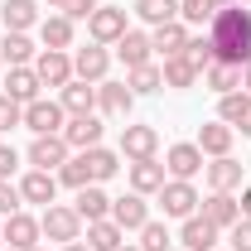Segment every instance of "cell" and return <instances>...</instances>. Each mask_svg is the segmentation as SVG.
I'll return each mask as SVG.
<instances>
[{
  "mask_svg": "<svg viewBox=\"0 0 251 251\" xmlns=\"http://www.w3.org/2000/svg\"><path fill=\"white\" fill-rule=\"evenodd\" d=\"M208 34H213V44H218V58L222 63H242L251 58V10L237 0V5H227V10H218L213 15V25H208Z\"/></svg>",
  "mask_w": 251,
  "mask_h": 251,
  "instance_id": "6da1fadb",
  "label": "cell"
},
{
  "mask_svg": "<svg viewBox=\"0 0 251 251\" xmlns=\"http://www.w3.org/2000/svg\"><path fill=\"white\" fill-rule=\"evenodd\" d=\"M39 227H44V237H49V242L68 247V242H82V227H87V222L77 218V208H73V203H49V208H44V218H39Z\"/></svg>",
  "mask_w": 251,
  "mask_h": 251,
  "instance_id": "7a4b0ae2",
  "label": "cell"
},
{
  "mask_svg": "<svg viewBox=\"0 0 251 251\" xmlns=\"http://www.w3.org/2000/svg\"><path fill=\"white\" fill-rule=\"evenodd\" d=\"M203 164H208V155H203L193 140H179V145L164 150V174H169V179H188V184H193V179L203 174Z\"/></svg>",
  "mask_w": 251,
  "mask_h": 251,
  "instance_id": "3957f363",
  "label": "cell"
},
{
  "mask_svg": "<svg viewBox=\"0 0 251 251\" xmlns=\"http://www.w3.org/2000/svg\"><path fill=\"white\" fill-rule=\"evenodd\" d=\"M203 179H208V193H237V188L247 184V164L232 155H218L203 164Z\"/></svg>",
  "mask_w": 251,
  "mask_h": 251,
  "instance_id": "277c9868",
  "label": "cell"
},
{
  "mask_svg": "<svg viewBox=\"0 0 251 251\" xmlns=\"http://www.w3.org/2000/svg\"><path fill=\"white\" fill-rule=\"evenodd\" d=\"M25 126H29L34 135H63V126H68V111L58 106V97H39L25 106Z\"/></svg>",
  "mask_w": 251,
  "mask_h": 251,
  "instance_id": "5b68a950",
  "label": "cell"
},
{
  "mask_svg": "<svg viewBox=\"0 0 251 251\" xmlns=\"http://www.w3.org/2000/svg\"><path fill=\"white\" fill-rule=\"evenodd\" d=\"M198 203H203V198H198V188L188 184V179H169V184L159 188V208H164V218H193V213H198Z\"/></svg>",
  "mask_w": 251,
  "mask_h": 251,
  "instance_id": "8992f818",
  "label": "cell"
},
{
  "mask_svg": "<svg viewBox=\"0 0 251 251\" xmlns=\"http://www.w3.org/2000/svg\"><path fill=\"white\" fill-rule=\"evenodd\" d=\"M126 29H130V25H126V5H97L92 20H87V34H92V44H106V49H111V44H116Z\"/></svg>",
  "mask_w": 251,
  "mask_h": 251,
  "instance_id": "52a82bcc",
  "label": "cell"
},
{
  "mask_svg": "<svg viewBox=\"0 0 251 251\" xmlns=\"http://www.w3.org/2000/svg\"><path fill=\"white\" fill-rule=\"evenodd\" d=\"M68 140L63 135H34V145L25 150V159H29V169H49V174H58L63 164H68Z\"/></svg>",
  "mask_w": 251,
  "mask_h": 251,
  "instance_id": "ba28073f",
  "label": "cell"
},
{
  "mask_svg": "<svg viewBox=\"0 0 251 251\" xmlns=\"http://www.w3.org/2000/svg\"><path fill=\"white\" fill-rule=\"evenodd\" d=\"M106 73H111V49H106V44L73 49V77H82V82H106Z\"/></svg>",
  "mask_w": 251,
  "mask_h": 251,
  "instance_id": "9c48e42d",
  "label": "cell"
},
{
  "mask_svg": "<svg viewBox=\"0 0 251 251\" xmlns=\"http://www.w3.org/2000/svg\"><path fill=\"white\" fill-rule=\"evenodd\" d=\"M34 73H39L44 87H68V82H73V53H68V49H39Z\"/></svg>",
  "mask_w": 251,
  "mask_h": 251,
  "instance_id": "30bf717a",
  "label": "cell"
},
{
  "mask_svg": "<svg viewBox=\"0 0 251 251\" xmlns=\"http://www.w3.org/2000/svg\"><path fill=\"white\" fill-rule=\"evenodd\" d=\"M130 106H135V92L126 87V82H97V116H106V121H126L130 116Z\"/></svg>",
  "mask_w": 251,
  "mask_h": 251,
  "instance_id": "8fae6325",
  "label": "cell"
},
{
  "mask_svg": "<svg viewBox=\"0 0 251 251\" xmlns=\"http://www.w3.org/2000/svg\"><path fill=\"white\" fill-rule=\"evenodd\" d=\"M121 159H159L155 126H121Z\"/></svg>",
  "mask_w": 251,
  "mask_h": 251,
  "instance_id": "7c38bea8",
  "label": "cell"
},
{
  "mask_svg": "<svg viewBox=\"0 0 251 251\" xmlns=\"http://www.w3.org/2000/svg\"><path fill=\"white\" fill-rule=\"evenodd\" d=\"M111 49H116V58L126 63V73H130V68H145V63H155V44H150V34H145V29H126L121 39L111 44Z\"/></svg>",
  "mask_w": 251,
  "mask_h": 251,
  "instance_id": "4fadbf2b",
  "label": "cell"
},
{
  "mask_svg": "<svg viewBox=\"0 0 251 251\" xmlns=\"http://www.w3.org/2000/svg\"><path fill=\"white\" fill-rule=\"evenodd\" d=\"M0 222H5V247H10V251H29V247H39V237H44L39 218H29L25 208L10 213V218H0Z\"/></svg>",
  "mask_w": 251,
  "mask_h": 251,
  "instance_id": "5bb4252c",
  "label": "cell"
},
{
  "mask_svg": "<svg viewBox=\"0 0 251 251\" xmlns=\"http://www.w3.org/2000/svg\"><path fill=\"white\" fill-rule=\"evenodd\" d=\"M198 213L213 222L218 232H227V227L242 222V203H237V193H208V198L198 203Z\"/></svg>",
  "mask_w": 251,
  "mask_h": 251,
  "instance_id": "9a60e30c",
  "label": "cell"
},
{
  "mask_svg": "<svg viewBox=\"0 0 251 251\" xmlns=\"http://www.w3.org/2000/svg\"><path fill=\"white\" fill-rule=\"evenodd\" d=\"M111 222H116L121 232H140V227L150 222V203H145V193H126V198H111Z\"/></svg>",
  "mask_w": 251,
  "mask_h": 251,
  "instance_id": "2e32d148",
  "label": "cell"
},
{
  "mask_svg": "<svg viewBox=\"0 0 251 251\" xmlns=\"http://www.w3.org/2000/svg\"><path fill=\"white\" fill-rule=\"evenodd\" d=\"M58 106L68 111V116H97V82L73 77L68 87H58Z\"/></svg>",
  "mask_w": 251,
  "mask_h": 251,
  "instance_id": "e0dca14e",
  "label": "cell"
},
{
  "mask_svg": "<svg viewBox=\"0 0 251 251\" xmlns=\"http://www.w3.org/2000/svg\"><path fill=\"white\" fill-rule=\"evenodd\" d=\"M218 227L203 218V213H193V218H184V227H179V247L184 251H218Z\"/></svg>",
  "mask_w": 251,
  "mask_h": 251,
  "instance_id": "ac0fdd59",
  "label": "cell"
},
{
  "mask_svg": "<svg viewBox=\"0 0 251 251\" xmlns=\"http://www.w3.org/2000/svg\"><path fill=\"white\" fill-rule=\"evenodd\" d=\"M126 174H130V193H145V198L169 184V174H164V164H159V159H130V164H126Z\"/></svg>",
  "mask_w": 251,
  "mask_h": 251,
  "instance_id": "d6986e66",
  "label": "cell"
},
{
  "mask_svg": "<svg viewBox=\"0 0 251 251\" xmlns=\"http://www.w3.org/2000/svg\"><path fill=\"white\" fill-rule=\"evenodd\" d=\"M20 198H25V203H39V208L58 203V174H49V169H29V174L20 179Z\"/></svg>",
  "mask_w": 251,
  "mask_h": 251,
  "instance_id": "ffe728a7",
  "label": "cell"
},
{
  "mask_svg": "<svg viewBox=\"0 0 251 251\" xmlns=\"http://www.w3.org/2000/svg\"><path fill=\"white\" fill-rule=\"evenodd\" d=\"M5 97H10V101H20V106H29V101L44 97V82H39L34 63H29V68H10V73H5Z\"/></svg>",
  "mask_w": 251,
  "mask_h": 251,
  "instance_id": "44dd1931",
  "label": "cell"
},
{
  "mask_svg": "<svg viewBox=\"0 0 251 251\" xmlns=\"http://www.w3.org/2000/svg\"><path fill=\"white\" fill-rule=\"evenodd\" d=\"M101 116H68V126H63V140H68V150H92V145H101Z\"/></svg>",
  "mask_w": 251,
  "mask_h": 251,
  "instance_id": "7402d4cb",
  "label": "cell"
},
{
  "mask_svg": "<svg viewBox=\"0 0 251 251\" xmlns=\"http://www.w3.org/2000/svg\"><path fill=\"white\" fill-rule=\"evenodd\" d=\"M0 25L10 34L39 29V0H5V5H0Z\"/></svg>",
  "mask_w": 251,
  "mask_h": 251,
  "instance_id": "603a6c76",
  "label": "cell"
},
{
  "mask_svg": "<svg viewBox=\"0 0 251 251\" xmlns=\"http://www.w3.org/2000/svg\"><path fill=\"white\" fill-rule=\"evenodd\" d=\"M232 140H237V130L227 121H208V126H198V140H193V145L208 159H218V155H232Z\"/></svg>",
  "mask_w": 251,
  "mask_h": 251,
  "instance_id": "cb8c5ba5",
  "label": "cell"
},
{
  "mask_svg": "<svg viewBox=\"0 0 251 251\" xmlns=\"http://www.w3.org/2000/svg\"><path fill=\"white\" fill-rule=\"evenodd\" d=\"M150 44H155L159 58H179L188 49V25L184 20H174V25H159V29H150Z\"/></svg>",
  "mask_w": 251,
  "mask_h": 251,
  "instance_id": "d4e9b609",
  "label": "cell"
},
{
  "mask_svg": "<svg viewBox=\"0 0 251 251\" xmlns=\"http://www.w3.org/2000/svg\"><path fill=\"white\" fill-rule=\"evenodd\" d=\"M77 218L82 222H101V218H111V198H106V188L101 184H87V188H77Z\"/></svg>",
  "mask_w": 251,
  "mask_h": 251,
  "instance_id": "484cf974",
  "label": "cell"
},
{
  "mask_svg": "<svg viewBox=\"0 0 251 251\" xmlns=\"http://www.w3.org/2000/svg\"><path fill=\"white\" fill-rule=\"evenodd\" d=\"M73 34H77V25L68 15H44L39 20V44L44 49H73Z\"/></svg>",
  "mask_w": 251,
  "mask_h": 251,
  "instance_id": "4316f807",
  "label": "cell"
},
{
  "mask_svg": "<svg viewBox=\"0 0 251 251\" xmlns=\"http://www.w3.org/2000/svg\"><path fill=\"white\" fill-rule=\"evenodd\" d=\"M203 87L208 92H218V97H227V92H237L242 87V68L237 63H213V68H203Z\"/></svg>",
  "mask_w": 251,
  "mask_h": 251,
  "instance_id": "83f0119b",
  "label": "cell"
},
{
  "mask_svg": "<svg viewBox=\"0 0 251 251\" xmlns=\"http://www.w3.org/2000/svg\"><path fill=\"white\" fill-rule=\"evenodd\" d=\"M0 58L10 63V68H29V63L39 58V49H34L29 34H10V29H5V39H0Z\"/></svg>",
  "mask_w": 251,
  "mask_h": 251,
  "instance_id": "f1b7e54d",
  "label": "cell"
},
{
  "mask_svg": "<svg viewBox=\"0 0 251 251\" xmlns=\"http://www.w3.org/2000/svg\"><path fill=\"white\" fill-rule=\"evenodd\" d=\"M87 164H92V184H106V179H116L121 174V150H106V145H92V150H82Z\"/></svg>",
  "mask_w": 251,
  "mask_h": 251,
  "instance_id": "f546056e",
  "label": "cell"
},
{
  "mask_svg": "<svg viewBox=\"0 0 251 251\" xmlns=\"http://www.w3.org/2000/svg\"><path fill=\"white\" fill-rule=\"evenodd\" d=\"M87 247H92V251H121V247H126V232H121L111 218L87 222Z\"/></svg>",
  "mask_w": 251,
  "mask_h": 251,
  "instance_id": "4dcf8cb0",
  "label": "cell"
},
{
  "mask_svg": "<svg viewBox=\"0 0 251 251\" xmlns=\"http://www.w3.org/2000/svg\"><path fill=\"white\" fill-rule=\"evenodd\" d=\"M159 73H164V87H174V92H184V87H193V82L203 77L184 53H179V58H164V63H159Z\"/></svg>",
  "mask_w": 251,
  "mask_h": 251,
  "instance_id": "1f68e13d",
  "label": "cell"
},
{
  "mask_svg": "<svg viewBox=\"0 0 251 251\" xmlns=\"http://www.w3.org/2000/svg\"><path fill=\"white\" fill-rule=\"evenodd\" d=\"M135 15H140L150 29L174 25V20H179V0H135Z\"/></svg>",
  "mask_w": 251,
  "mask_h": 251,
  "instance_id": "d6a6232c",
  "label": "cell"
},
{
  "mask_svg": "<svg viewBox=\"0 0 251 251\" xmlns=\"http://www.w3.org/2000/svg\"><path fill=\"white\" fill-rule=\"evenodd\" d=\"M126 87L135 97H155L159 87H164V73H159V63H145V68H130L126 73Z\"/></svg>",
  "mask_w": 251,
  "mask_h": 251,
  "instance_id": "836d02e7",
  "label": "cell"
},
{
  "mask_svg": "<svg viewBox=\"0 0 251 251\" xmlns=\"http://www.w3.org/2000/svg\"><path fill=\"white\" fill-rule=\"evenodd\" d=\"M58 184H63V188H73V193L92 184V164H87V155H82V150H73V155H68V164L58 169Z\"/></svg>",
  "mask_w": 251,
  "mask_h": 251,
  "instance_id": "e575fe53",
  "label": "cell"
},
{
  "mask_svg": "<svg viewBox=\"0 0 251 251\" xmlns=\"http://www.w3.org/2000/svg\"><path fill=\"white\" fill-rule=\"evenodd\" d=\"M184 58L203 73V68H213L218 63V44H213V34H188V49H184Z\"/></svg>",
  "mask_w": 251,
  "mask_h": 251,
  "instance_id": "d590c367",
  "label": "cell"
},
{
  "mask_svg": "<svg viewBox=\"0 0 251 251\" xmlns=\"http://www.w3.org/2000/svg\"><path fill=\"white\" fill-rule=\"evenodd\" d=\"M213 15H218V5H213V0H179V20L193 25V29L213 25Z\"/></svg>",
  "mask_w": 251,
  "mask_h": 251,
  "instance_id": "8d00e7d4",
  "label": "cell"
},
{
  "mask_svg": "<svg viewBox=\"0 0 251 251\" xmlns=\"http://www.w3.org/2000/svg\"><path fill=\"white\" fill-rule=\"evenodd\" d=\"M247 101H251V92H227V97H218V121H227V126H237L242 121V111H247Z\"/></svg>",
  "mask_w": 251,
  "mask_h": 251,
  "instance_id": "74e56055",
  "label": "cell"
},
{
  "mask_svg": "<svg viewBox=\"0 0 251 251\" xmlns=\"http://www.w3.org/2000/svg\"><path fill=\"white\" fill-rule=\"evenodd\" d=\"M140 251H174V247H169V227L150 218L145 227H140Z\"/></svg>",
  "mask_w": 251,
  "mask_h": 251,
  "instance_id": "f35d334b",
  "label": "cell"
},
{
  "mask_svg": "<svg viewBox=\"0 0 251 251\" xmlns=\"http://www.w3.org/2000/svg\"><path fill=\"white\" fill-rule=\"evenodd\" d=\"M20 208H25L20 184H15V179H0V218H10V213H20Z\"/></svg>",
  "mask_w": 251,
  "mask_h": 251,
  "instance_id": "ab89813d",
  "label": "cell"
},
{
  "mask_svg": "<svg viewBox=\"0 0 251 251\" xmlns=\"http://www.w3.org/2000/svg\"><path fill=\"white\" fill-rule=\"evenodd\" d=\"M15 126H25V106H20V101H10V97L0 92V135H5V130H15Z\"/></svg>",
  "mask_w": 251,
  "mask_h": 251,
  "instance_id": "60d3db41",
  "label": "cell"
},
{
  "mask_svg": "<svg viewBox=\"0 0 251 251\" xmlns=\"http://www.w3.org/2000/svg\"><path fill=\"white\" fill-rule=\"evenodd\" d=\"M227 251H251V222L247 218L237 227H227Z\"/></svg>",
  "mask_w": 251,
  "mask_h": 251,
  "instance_id": "b9f144b4",
  "label": "cell"
},
{
  "mask_svg": "<svg viewBox=\"0 0 251 251\" xmlns=\"http://www.w3.org/2000/svg\"><path fill=\"white\" fill-rule=\"evenodd\" d=\"M92 10H97V0H63V15L77 25V20H92Z\"/></svg>",
  "mask_w": 251,
  "mask_h": 251,
  "instance_id": "7bdbcfd3",
  "label": "cell"
},
{
  "mask_svg": "<svg viewBox=\"0 0 251 251\" xmlns=\"http://www.w3.org/2000/svg\"><path fill=\"white\" fill-rule=\"evenodd\" d=\"M15 169H20V150L15 145H0V179H15Z\"/></svg>",
  "mask_w": 251,
  "mask_h": 251,
  "instance_id": "ee69618b",
  "label": "cell"
},
{
  "mask_svg": "<svg viewBox=\"0 0 251 251\" xmlns=\"http://www.w3.org/2000/svg\"><path fill=\"white\" fill-rule=\"evenodd\" d=\"M232 130H242V135H247V140H251V101H247V111H242V121L232 126Z\"/></svg>",
  "mask_w": 251,
  "mask_h": 251,
  "instance_id": "f6af8a7d",
  "label": "cell"
},
{
  "mask_svg": "<svg viewBox=\"0 0 251 251\" xmlns=\"http://www.w3.org/2000/svg\"><path fill=\"white\" fill-rule=\"evenodd\" d=\"M237 203H242V218L251 222V188H242V198H237Z\"/></svg>",
  "mask_w": 251,
  "mask_h": 251,
  "instance_id": "bcb514c9",
  "label": "cell"
},
{
  "mask_svg": "<svg viewBox=\"0 0 251 251\" xmlns=\"http://www.w3.org/2000/svg\"><path fill=\"white\" fill-rule=\"evenodd\" d=\"M242 92H251V58L242 63Z\"/></svg>",
  "mask_w": 251,
  "mask_h": 251,
  "instance_id": "7dc6e473",
  "label": "cell"
},
{
  "mask_svg": "<svg viewBox=\"0 0 251 251\" xmlns=\"http://www.w3.org/2000/svg\"><path fill=\"white\" fill-rule=\"evenodd\" d=\"M63 251H92V247H87V242H68Z\"/></svg>",
  "mask_w": 251,
  "mask_h": 251,
  "instance_id": "c3c4849f",
  "label": "cell"
},
{
  "mask_svg": "<svg viewBox=\"0 0 251 251\" xmlns=\"http://www.w3.org/2000/svg\"><path fill=\"white\" fill-rule=\"evenodd\" d=\"M213 5H218V10H227V5H237V0H213Z\"/></svg>",
  "mask_w": 251,
  "mask_h": 251,
  "instance_id": "681fc988",
  "label": "cell"
},
{
  "mask_svg": "<svg viewBox=\"0 0 251 251\" xmlns=\"http://www.w3.org/2000/svg\"><path fill=\"white\" fill-rule=\"evenodd\" d=\"M49 5H53V10H63V0H49Z\"/></svg>",
  "mask_w": 251,
  "mask_h": 251,
  "instance_id": "f907efd6",
  "label": "cell"
},
{
  "mask_svg": "<svg viewBox=\"0 0 251 251\" xmlns=\"http://www.w3.org/2000/svg\"><path fill=\"white\" fill-rule=\"evenodd\" d=\"M0 242H5V222H0Z\"/></svg>",
  "mask_w": 251,
  "mask_h": 251,
  "instance_id": "816d5d0a",
  "label": "cell"
},
{
  "mask_svg": "<svg viewBox=\"0 0 251 251\" xmlns=\"http://www.w3.org/2000/svg\"><path fill=\"white\" fill-rule=\"evenodd\" d=\"M121 251H140V247H121Z\"/></svg>",
  "mask_w": 251,
  "mask_h": 251,
  "instance_id": "f5cc1de1",
  "label": "cell"
},
{
  "mask_svg": "<svg viewBox=\"0 0 251 251\" xmlns=\"http://www.w3.org/2000/svg\"><path fill=\"white\" fill-rule=\"evenodd\" d=\"M0 73H5V58H0Z\"/></svg>",
  "mask_w": 251,
  "mask_h": 251,
  "instance_id": "db71d44e",
  "label": "cell"
},
{
  "mask_svg": "<svg viewBox=\"0 0 251 251\" xmlns=\"http://www.w3.org/2000/svg\"><path fill=\"white\" fill-rule=\"evenodd\" d=\"M29 251H44V247H29Z\"/></svg>",
  "mask_w": 251,
  "mask_h": 251,
  "instance_id": "11a10c76",
  "label": "cell"
},
{
  "mask_svg": "<svg viewBox=\"0 0 251 251\" xmlns=\"http://www.w3.org/2000/svg\"><path fill=\"white\" fill-rule=\"evenodd\" d=\"M242 5H251V0H242Z\"/></svg>",
  "mask_w": 251,
  "mask_h": 251,
  "instance_id": "9f6ffc18",
  "label": "cell"
},
{
  "mask_svg": "<svg viewBox=\"0 0 251 251\" xmlns=\"http://www.w3.org/2000/svg\"><path fill=\"white\" fill-rule=\"evenodd\" d=\"M174 251H184V247H174Z\"/></svg>",
  "mask_w": 251,
  "mask_h": 251,
  "instance_id": "6f0895ef",
  "label": "cell"
}]
</instances>
